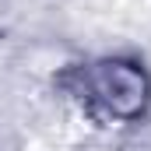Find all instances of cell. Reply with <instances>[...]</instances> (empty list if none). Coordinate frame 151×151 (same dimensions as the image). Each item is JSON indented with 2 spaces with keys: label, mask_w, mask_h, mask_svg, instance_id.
I'll use <instances>...</instances> for the list:
<instances>
[{
  "label": "cell",
  "mask_w": 151,
  "mask_h": 151,
  "mask_svg": "<svg viewBox=\"0 0 151 151\" xmlns=\"http://www.w3.org/2000/svg\"><path fill=\"white\" fill-rule=\"evenodd\" d=\"M60 88L95 123H134L151 102V77L137 60L102 56L63 70Z\"/></svg>",
  "instance_id": "obj_1"
}]
</instances>
